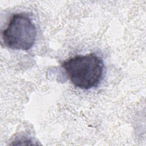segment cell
Returning a JSON list of instances; mask_svg holds the SVG:
<instances>
[{
	"mask_svg": "<svg viewBox=\"0 0 146 146\" xmlns=\"http://www.w3.org/2000/svg\"><path fill=\"white\" fill-rule=\"evenodd\" d=\"M36 37V29L31 18L26 14L13 15L2 32L4 44L13 50L27 51L34 46Z\"/></svg>",
	"mask_w": 146,
	"mask_h": 146,
	"instance_id": "obj_2",
	"label": "cell"
},
{
	"mask_svg": "<svg viewBox=\"0 0 146 146\" xmlns=\"http://www.w3.org/2000/svg\"><path fill=\"white\" fill-rule=\"evenodd\" d=\"M62 66L72 84L82 90L98 87L103 78L104 67L102 58L95 53L71 57L63 62Z\"/></svg>",
	"mask_w": 146,
	"mask_h": 146,
	"instance_id": "obj_1",
	"label": "cell"
}]
</instances>
